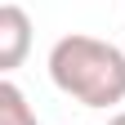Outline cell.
<instances>
[{
  "label": "cell",
  "instance_id": "obj_1",
  "mask_svg": "<svg viewBox=\"0 0 125 125\" xmlns=\"http://www.w3.org/2000/svg\"><path fill=\"white\" fill-rule=\"evenodd\" d=\"M49 81L81 107H116L125 103V49L72 31L49 49Z\"/></svg>",
  "mask_w": 125,
  "mask_h": 125
},
{
  "label": "cell",
  "instance_id": "obj_2",
  "mask_svg": "<svg viewBox=\"0 0 125 125\" xmlns=\"http://www.w3.org/2000/svg\"><path fill=\"white\" fill-rule=\"evenodd\" d=\"M31 49V18L22 5H0V72L22 67V58Z\"/></svg>",
  "mask_w": 125,
  "mask_h": 125
},
{
  "label": "cell",
  "instance_id": "obj_3",
  "mask_svg": "<svg viewBox=\"0 0 125 125\" xmlns=\"http://www.w3.org/2000/svg\"><path fill=\"white\" fill-rule=\"evenodd\" d=\"M0 125H36V107L9 76L0 81Z\"/></svg>",
  "mask_w": 125,
  "mask_h": 125
},
{
  "label": "cell",
  "instance_id": "obj_4",
  "mask_svg": "<svg viewBox=\"0 0 125 125\" xmlns=\"http://www.w3.org/2000/svg\"><path fill=\"white\" fill-rule=\"evenodd\" d=\"M107 125H125V112H116V116H112V121H107Z\"/></svg>",
  "mask_w": 125,
  "mask_h": 125
}]
</instances>
